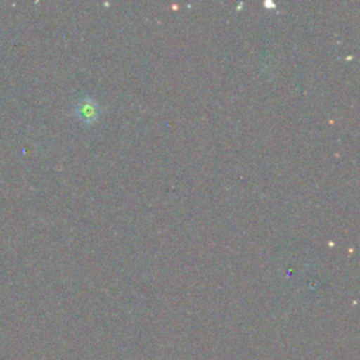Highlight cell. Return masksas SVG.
Masks as SVG:
<instances>
[{"label": "cell", "mask_w": 360, "mask_h": 360, "mask_svg": "<svg viewBox=\"0 0 360 360\" xmlns=\"http://www.w3.org/2000/svg\"><path fill=\"white\" fill-rule=\"evenodd\" d=\"M77 114L86 120V121H91L96 115H97V110H96V104L93 101H87V103H82L79 110H77Z\"/></svg>", "instance_id": "cell-1"}]
</instances>
